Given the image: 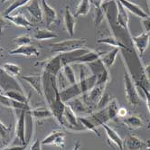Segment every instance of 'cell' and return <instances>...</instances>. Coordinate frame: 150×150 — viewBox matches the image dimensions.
I'll return each mask as SVG.
<instances>
[{
	"label": "cell",
	"instance_id": "cell-1",
	"mask_svg": "<svg viewBox=\"0 0 150 150\" xmlns=\"http://www.w3.org/2000/svg\"><path fill=\"white\" fill-rule=\"evenodd\" d=\"M86 40L85 39H69L51 44V51L53 53H65L83 48Z\"/></svg>",
	"mask_w": 150,
	"mask_h": 150
},
{
	"label": "cell",
	"instance_id": "cell-2",
	"mask_svg": "<svg viewBox=\"0 0 150 150\" xmlns=\"http://www.w3.org/2000/svg\"><path fill=\"white\" fill-rule=\"evenodd\" d=\"M124 87L127 101L131 106H137L140 103V97H139L136 83L127 69L124 71Z\"/></svg>",
	"mask_w": 150,
	"mask_h": 150
},
{
	"label": "cell",
	"instance_id": "cell-3",
	"mask_svg": "<svg viewBox=\"0 0 150 150\" xmlns=\"http://www.w3.org/2000/svg\"><path fill=\"white\" fill-rule=\"evenodd\" d=\"M61 125L70 131H73V132L86 131V128L79 121L78 117L73 113V111L68 106H66L65 110H64L63 120Z\"/></svg>",
	"mask_w": 150,
	"mask_h": 150
},
{
	"label": "cell",
	"instance_id": "cell-4",
	"mask_svg": "<svg viewBox=\"0 0 150 150\" xmlns=\"http://www.w3.org/2000/svg\"><path fill=\"white\" fill-rule=\"evenodd\" d=\"M0 89L2 92L8 91H17L25 93L22 85L15 79V77L9 75L3 69V67H0Z\"/></svg>",
	"mask_w": 150,
	"mask_h": 150
},
{
	"label": "cell",
	"instance_id": "cell-5",
	"mask_svg": "<svg viewBox=\"0 0 150 150\" xmlns=\"http://www.w3.org/2000/svg\"><path fill=\"white\" fill-rule=\"evenodd\" d=\"M30 108L26 110H19L17 114L16 124V137L21 146H27L26 141V124H25V113Z\"/></svg>",
	"mask_w": 150,
	"mask_h": 150
},
{
	"label": "cell",
	"instance_id": "cell-6",
	"mask_svg": "<svg viewBox=\"0 0 150 150\" xmlns=\"http://www.w3.org/2000/svg\"><path fill=\"white\" fill-rule=\"evenodd\" d=\"M65 104L73 111V113L77 117L89 116L93 112V109L84 102V100L81 98V97L74 98V99L69 100Z\"/></svg>",
	"mask_w": 150,
	"mask_h": 150
},
{
	"label": "cell",
	"instance_id": "cell-7",
	"mask_svg": "<svg viewBox=\"0 0 150 150\" xmlns=\"http://www.w3.org/2000/svg\"><path fill=\"white\" fill-rule=\"evenodd\" d=\"M38 64H41L42 65V71L47 72L52 75H54V76H57L58 73L62 71L63 67L62 59H61V53H57L56 55L42 62H36L35 65H38Z\"/></svg>",
	"mask_w": 150,
	"mask_h": 150
},
{
	"label": "cell",
	"instance_id": "cell-8",
	"mask_svg": "<svg viewBox=\"0 0 150 150\" xmlns=\"http://www.w3.org/2000/svg\"><path fill=\"white\" fill-rule=\"evenodd\" d=\"M105 88L106 85H95L90 91L82 94L81 98L85 103L92 108L93 106H96V104L98 103V101L102 97V95L104 94Z\"/></svg>",
	"mask_w": 150,
	"mask_h": 150
},
{
	"label": "cell",
	"instance_id": "cell-9",
	"mask_svg": "<svg viewBox=\"0 0 150 150\" xmlns=\"http://www.w3.org/2000/svg\"><path fill=\"white\" fill-rule=\"evenodd\" d=\"M82 95V91L81 89V86L79 82L77 81L76 83L69 85L66 88H64L60 91V97L62 102L66 103L69 100L74 99V98H78L81 97Z\"/></svg>",
	"mask_w": 150,
	"mask_h": 150
},
{
	"label": "cell",
	"instance_id": "cell-10",
	"mask_svg": "<svg viewBox=\"0 0 150 150\" xmlns=\"http://www.w3.org/2000/svg\"><path fill=\"white\" fill-rule=\"evenodd\" d=\"M150 42V33L143 32L140 35L132 37V42L135 46V49L138 52V56L142 57L146 50L147 49Z\"/></svg>",
	"mask_w": 150,
	"mask_h": 150
},
{
	"label": "cell",
	"instance_id": "cell-11",
	"mask_svg": "<svg viewBox=\"0 0 150 150\" xmlns=\"http://www.w3.org/2000/svg\"><path fill=\"white\" fill-rule=\"evenodd\" d=\"M10 55H21L25 57H31V56H39L40 52L37 49V47L27 45H21L17 46L16 48L9 51Z\"/></svg>",
	"mask_w": 150,
	"mask_h": 150
},
{
	"label": "cell",
	"instance_id": "cell-12",
	"mask_svg": "<svg viewBox=\"0 0 150 150\" xmlns=\"http://www.w3.org/2000/svg\"><path fill=\"white\" fill-rule=\"evenodd\" d=\"M117 1H119L128 12H130L131 14H133L134 16H136L139 18L146 19L150 16L149 14H147L146 12L144 11L142 7H140L134 2L129 1V0H117Z\"/></svg>",
	"mask_w": 150,
	"mask_h": 150
},
{
	"label": "cell",
	"instance_id": "cell-13",
	"mask_svg": "<svg viewBox=\"0 0 150 150\" xmlns=\"http://www.w3.org/2000/svg\"><path fill=\"white\" fill-rule=\"evenodd\" d=\"M90 51V49L88 48H81L78 50H75L72 52H65V53H61V59H62V65H67V64H72L75 63L76 61L82 56L83 54H85L86 52H88Z\"/></svg>",
	"mask_w": 150,
	"mask_h": 150
},
{
	"label": "cell",
	"instance_id": "cell-14",
	"mask_svg": "<svg viewBox=\"0 0 150 150\" xmlns=\"http://www.w3.org/2000/svg\"><path fill=\"white\" fill-rule=\"evenodd\" d=\"M42 4V15L45 19V24L47 27H50L52 24L55 23L57 19V13L55 9L52 7L46 0H41Z\"/></svg>",
	"mask_w": 150,
	"mask_h": 150
},
{
	"label": "cell",
	"instance_id": "cell-15",
	"mask_svg": "<svg viewBox=\"0 0 150 150\" xmlns=\"http://www.w3.org/2000/svg\"><path fill=\"white\" fill-rule=\"evenodd\" d=\"M22 79L25 81L30 86L33 88L41 97H44V91H42V75H24Z\"/></svg>",
	"mask_w": 150,
	"mask_h": 150
},
{
	"label": "cell",
	"instance_id": "cell-16",
	"mask_svg": "<svg viewBox=\"0 0 150 150\" xmlns=\"http://www.w3.org/2000/svg\"><path fill=\"white\" fill-rule=\"evenodd\" d=\"M0 104L2 106H5L6 108L12 109L14 110H26L28 108H30L29 106V102L28 103H22L16 101L15 100H12L6 96L3 95L1 92H0Z\"/></svg>",
	"mask_w": 150,
	"mask_h": 150
},
{
	"label": "cell",
	"instance_id": "cell-17",
	"mask_svg": "<svg viewBox=\"0 0 150 150\" xmlns=\"http://www.w3.org/2000/svg\"><path fill=\"white\" fill-rule=\"evenodd\" d=\"M123 142L125 147H127V150H143V148L147 146L146 142H144L134 135L127 136Z\"/></svg>",
	"mask_w": 150,
	"mask_h": 150
},
{
	"label": "cell",
	"instance_id": "cell-18",
	"mask_svg": "<svg viewBox=\"0 0 150 150\" xmlns=\"http://www.w3.org/2000/svg\"><path fill=\"white\" fill-rule=\"evenodd\" d=\"M64 28H65L68 35L72 37L74 35V31H75V25H76V17L71 13L70 7L66 6L65 12H64Z\"/></svg>",
	"mask_w": 150,
	"mask_h": 150
},
{
	"label": "cell",
	"instance_id": "cell-19",
	"mask_svg": "<svg viewBox=\"0 0 150 150\" xmlns=\"http://www.w3.org/2000/svg\"><path fill=\"white\" fill-rule=\"evenodd\" d=\"M107 52L99 51V50H90L88 52L81 56L75 62V64H88L91 62H93L100 59Z\"/></svg>",
	"mask_w": 150,
	"mask_h": 150
},
{
	"label": "cell",
	"instance_id": "cell-20",
	"mask_svg": "<svg viewBox=\"0 0 150 150\" xmlns=\"http://www.w3.org/2000/svg\"><path fill=\"white\" fill-rule=\"evenodd\" d=\"M4 17L9 21L10 23L14 24L16 26L23 27V28H30L32 27V23L27 19V17L22 13H17L16 15H8L4 16Z\"/></svg>",
	"mask_w": 150,
	"mask_h": 150
},
{
	"label": "cell",
	"instance_id": "cell-21",
	"mask_svg": "<svg viewBox=\"0 0 150 150\" xmlns=\"http://www.w3.org/2000/svg\"><path fill=\"white\" fill-rule=\"evenodd\" d=\"M101 126L104 128L107 136H108V137H109V141L114 143L117 146L119 150H123L124 142L122 140V138L120 137V136L117 134L112 127H109L108 125H107V123H104Z\"/></svg>",
	"mask_w": 150,
	"mask_h": 150
},
{
	"label": "cell",
	"instance_id": "cell-22",
	"mask_svg": "<svg viewBox=\"0 0 150 150\" xmlns=\"http://www.w3.org/2000/svg\"><path fill=\"white\" fill-rule=\"evenodd\" d=\"M25 9L28 11V13L34 17L36 21H41L44 18L42 15V9L39 4V0H31L30 4L25 6Z\"/></svg>",
	"mask_w": 150,
	"mask_h": 150
},
{
	"label": "cell",
	"instance_id": "cell-23",
	"mask_svg": "<svg viewBox=\"0 0 150 150\" xmlns=\"http://www.w3.org/2000/svg\"><path fill=\"white\" fill-rule=\"evenodd\" d=\"M120 48H112L110 51L107 52L105 54L100 58L105 64V66L108 68L109 70L113 66V64L116 62V58L120 52Z\"/></svg>",
	"mask_w": 150,
	"mask_h": 150
},
{
	"label": "cell",
	"instance_id": "cell-24",
	"mask_svg": "<svg viewBox=\"0 0 150 150\" xmlns=\"http://www.w3.org/2000/svg\"><path fill=\"white\" fill-rule=\"evenodd\" d=\"M31 114L33 116L34 119L37 120H46L49 117H53L52 110L49 108H45V107H40V108H35L31 110Z\"/></svg>",
	"mask_w": 150,
	"mask_h": 150
},
{
	"label": "cell",
	"instance_id": "cell-25",
	"mask_svg": "<svg viewBox=\"0 0 150 150\" xmlns=\"http://www.w3.org/2000/svg\"><path fill=\"white\" fill-rule=\"evenodd\" d=\"M57 36H58V35L55 33V32H52V31L46 29V28L37 29L34 34V38L35 40H38V41L50 40V39L56 38Z\"/></svg>",
	"mask_w": 150,
	"mask_h": 150
},
{
	"label": "cell",
	"instance_id": "cell-26",
	"mask_svg": "<svg viewBox=\"0 0 150 150\" xmlns=\"http://www.w3.org/2000/svg\"><path fill=\"white\" fill-rule=\"evenodd\" d=\"M98 44H104V45H108L112 46L113 48H120V49H125L127 47L129 46H126L124 45L122 42H120L119 40H117L114 35H110V36H106L104 38L99 39L97 40Z\"/></svg>",
	"mask_w": 150,
	"mask_h": 150
},
{
	"label": "cell",
	"instance_id": "cell-27",
	"mask_svg": "<svg viewBox=\"0 0 150 150\" xmlns=\"http://www.w3.org/2000/svg\"><path fill=\"white\" fill-rule=\"evenodd\" d=\"M62 73L63 74L64 78L66 79V81H68L69 85L74 84L77 82V79H76V75H75V72L71 67V64H67V65H64L62 69Z\"/></svg>",
	"mask_w": 150,
	"mask_h": 150
},
{
	"label": "cell",
	"instance_id": "cell-28",
	"mask_svg": "<svg viewBox=\"0 0 150 150\" xmlns=\"http://www.w3.org/2000/svg\"><path fill=\"white\" fill-rule=\"evenodd\" d=\"M3 95L6 96V97L15 100L16 101L22 102V103H28L29 102V98L26 97L25 93H22L17 91H4L1 92Z\"/></svg>",
	"mask_w": 150,
	"mask_h": 150
},
{
	"label": "cell",
	"instance_id": "cell-29",
	"mask_svg": "<svg viewBox=\"0 0 150 150\" xmlns=\"http://www.w3.org/2000/svg\"><path fill=\"white\" fill-rule=\"evenodd\" d=\"M91 10V1L90 0H81L80 4L77 6L76 11L74 13L75 17L87 16Z\"/></svg>",
	"mask_w": 150,
	"mask_h": 150
},
{
	"label": "cell",
	"instance_id": "cell-30",
	"mask_svg": "<svg viewBox=\"0 0 150 150\" xmlns=\"http://www.w3.org/2000/svg\"><path fill=\"white\" fill-rule=\"evenodd\" d=\"M124 124H126L131 129H136V128L141 127L143 126V121L140 117L137 116H128L124 117L123 120Z\"/></svg>",
	"mask_w": 150,
	"mask_h": 150
},
{
	"label": "cell",
	"instance_id": "cell-31",
	"mask_svg": "<svg viewBox=\"0 0 150 150\" xmlns=\"http://www.w3.org/2000/svg\"><path fill=\"white\" fill-rule=\"evenodd\" d=\"M2 67L9 75H11L12 77L19 76L21 73V71H22V68H21L19 65L12 63V62H6L3 64Z\"/></svg>",
	"mask_w": 150,
	"mask_h": 150
},
{
	"label": "cell",
	"instance_id": "cell-32",
	"mask_svg": "<svg viewBox=\"0 0 150 150\" xmlns=\"http://www.w3.org/2000/svg\"><path fill=\"white\" fill-rule=\"evenodd\" d=\"M78 119H79V121L84 126L85 128H86V130H90V131L93 132L95 135H97V137H100V132H99L98 129H97V127H96L88 120V117H87L86 116L78 117Z\"/></svg>",
	"mask_w": 150,
	"mask_h": 150
},
{
	"label": "cell",
	"instance_id": "cell-33",
	"mask_svg": "<svg viewBox=\"0 0 150 150\" xmlns=\"http://www.w3.org/2000/svg\"><path fill=\"white\" fill-rule=\"evenodd\" d=\"M30 1H31V0H15V1L6 8V10L5 11V15L4 16L10 15L13 11L16 10L17 8H19L21 6H26L27 3H29Z\"/></svg>",
	"mask_w": 150,
	"mask_h": 150
},
{
	"label": "cell",
	"instance_id": "cell-34",
	"mask_svg": "<svg viewBox=\"0 0 150 150\" xmlns=\"http://www.w3.org/2000/svg\"><path fill=\"white\" fill-rule=\"evenodd\" d=\"M62 134H63V132L62 130H53L52 133H50L45 138H44L42 140V145H53V143H54V141L56 140V138L61 136Z\"/></svg>",
	"mask_w": 150,
	"mask_h": 150
},
{
	"label": "cell",
	"instance_id": "cell-35",
	"mask_svg": "<svg viewBox=\"0 0 150 150\" xmlns=\"http://www.w3.org/2000/svg\"><path fill=\"white\" fill-rule=\"evenodd\" d=\"M111 97L110 95L108 94V93H104L102 95V97L100 98V100L98 101V103L96 104L95 106V110H101V109H104L106 108L107 106L110 104V102L111 101Z\"/></svg>",
	"mask_w": 150,
	"mask_h": 150
},
{
	"label": "cell",
	"instance_id": "cell-36",
	"mask_svg": "<svg viewBox=\"0 0 150 150\" xmlns=\"http://www.w3.org/2000/svg\"><path fill=\"white\" fill-rule=\"evenodd\" d=\"M13 42L17 45V46H21V45H31L32 42V39L29 35H23L17 36L16 38H14Z\"/></svg>",
	"mask_w": 150,
	"mask_h": 150
},
{
	"label": "cell",
	"instance_id": "cell-37",
	"mask_svg": "<svg viewBox=\"0 0 150 150\" xmlns=\"http://www.w3.org/2000/svg\"><path fill=\"white\" fill-rule=\"evenodd\" d=\"M10 131H11V127H7L2 121H0V137L6 140L9 138Z\"/></svg>",
	"mask_w": 150,
	"mask_h": 150
},
{
	"label": "cell",
	"instance_id": "cell-38",
	"mask_svg": "<svg viewBox=\"0 0 150 150\" xmlns=\"http://www.w3.org/2000/svg\"><path fill=\"white\" fill-rule=\"evenodd\" d=\"M105 15H104V12L103 10H97L95 9V15H94V23H95V25L96 26H99L101 23L102 21L104 20V17Z\"/></svg>",
	"mask_w": 150,
	"mask_h": 150
},
{
	"label": "cell",
	"instance_id": "cell-39",
	"mask_svg": "<svg viewBox=\"0 0 150 150\" xmlns=\"http://www.w3.org/2000/svg\"><path fill=\"white\" fill-rule=\"evenodd\" d=\"M137 86V85H136ZM137 90L138 89H140V91L143 92V94H144V97L146 98V107H147V109H148V111H149V113H150V93L148 92V91H147V89L146 88H145L144 86H137Z\"/></svg>",
	"mask_w": 150,
	"mask_h": 150
},
{
	"label": "cell",
	"instance_id": "cell-40",
	"mask_svg": "<svg viewBox=\"0 0 150 150\" xmlns=\"http://www.w3.org/2000/svg\"><path fill=\"white\" fill-rule=\"evenodd\" d=\"M9 26V21H7L4 16H0V36L2 35L3 31Z\"/></svg>",
	"mask_w": 150,
	"mask_h": 150
},
{
	"label": "cell",
	"instance_id": "cell-41",
	"mask_svg": "<svg viewBox=\"0 0 150 150\" xmlns=\"http://www.w3.org/2000/svg\"><path fill=\"white\" fill-rule=\"evenodd\" d=\"M65 134H62L61 136H59L56 140L54 141V143H53L52 146H58V147H63L64 146V143H65Z\"/></svg>",
	"mask_w": 150,
	"mask_h": 150
},
{
	"label": "cell",
	"instance_id": "cell-42",
	"mask_svg": "<svg viewBox=\"0 0 150 150\" xmlns=\"http://www.w3.org/2000/svg\"><path fill=\"white\" fill-rule=\"evenodd\" d=\"M91 4H92L97 10H101L102 9V5L104 4V0H90Z\"/></svg>",
	"mask_w": 150,
	"mask_h": 150
},
{
	"label": "cell",
	"instance_id": "cell-43",
	"mask_svg": "<svg viewBox=\"0 0 150 150\" xmlns=\"http://www.w3.org/2000/svg\"><path fill=\"white\" fill-rule=\"evenodd\" d=\"M42 140L39 138L35 139V141L30 146V150H42Z\"/></svg>",
	"mask_w": 150,
	"mask_h": 150
},
{
	"label": "cell",
	"instance_id": "cell-44",
	"mask_svg": "<svg viewBox=\"0 0 150 150\" xmlns=\"http://www.w3.org/2000/svg\"><path fill=\"white\" fill-rule=\"evenodd\" d=\"M27 146H7L6 148H3L1 150H25Z\"/></svg>",
	"mask_w": 150,
	"mask_h": 150
},
{
	"label": "cell",
	"instance_id": "cell-45",
	"mask_svg": "<svg viewBox=\"0 0 150 150\" xmlns=\"http://www.w3.org/2000/svg\"><path fill=\"white\" fill-rule=\"evenodd\" d=\"M142 23H143L145 32H148V33H150V16L146 19H143Z\"/></svg>",
	"mask_w": 150,
	"mask_h": 150
},
{
	"label": "cell",
	"instance_id": "cell-46",
	"mask_svg": "<svg viewBox=\"0 0 150 150\" xmlns=\"http://www.w3.org/2000/svg\"><path fill=\"white\" fill-rule=\"evenodd\" d=\"M127 115V110L126 108H123V107H121V108H119V110H117V117H122V119H124V117H126Z\"/></svg>",
	"mask_w": 150,
	"mask_h": 150
},
{
	"label": "cell",
	"instance_id": "cell-47",
	"mask_svg": "<svg viewBox=\"0 0 150 150\" xmlns=\"http://www.w3.org/2000/svg\"><path fill=\"white\" fill-rule=\"evenodd\" d=\"M144 71H145V75H146L147 81L150 83V63H148L147 65H146L144 67Z\"/></svg>",
	"mask_w": 150,
	"mask_h": 150
},
{
	"label": "cell",
	"instance_id": "cell-48",
	"mask_svg": "<svg viewBox=\"0 0 150 150\" xmlns=\"http://www.w3.org/2000/svg\"><path fill=\"white\" fill-rule=\"evenodd\" d=\"M80 147H81V142L80 141H77L76 143H75L73 148L71 150H80Z\"/></svg>",
	"mask_w": 150,
	"mask_h": 150
},
{
	"label": "cell",
	"instance_id": "cell-49",
	"mask_svg": "<svg viewBox=\"0 0 150 150\" xmlns=\"http://www.w3.org/2000/svg\"><path fill=\"white\" fill-rule=\"evenodd\" d=\"M109 145H110V148H111L112 150H119V149H117V148H116V147H115V146H113L110 141H109Z\"/></svg>",
	"mask_w": 150,
	"mask_h": 150
},
{
	"label": "cell",
	"instance_id": "cell-50",
	"mask_svg": "<svg viewBox=\"0 0 150 150\" xmlns=\"http://www.w3.org/2000/svg\"><path fill=\"white\" fill-rule=\"evenodd\" d=\"M146 149H147V150H150V141H149V142H148V144H147Z\"/></svg>",
	"mask_w": 150,
	"mask_h": 150
},
{
	"label": "cell",
	"instance_id": "cell-51",
	"mask_svg": "<svg viewBox=\"0 0 150 150\" xmlns=\"http://www.w3.org/2000/svg\"><path fill=\"white\" fill-rule=\"evenodd\" d=\"M0 52H4V49H3V47L1 46V42H0Z\"/></svg>",
	"mask_w": 150,
	"mask_h": 150
},
{
	"label": "cell",
	"instance_id": "cell-52",
	"mask_svg": "<svg viewBox=\"0 0 150 150\" xmlns=\"http://www.w3.org/2000/svg\"><path fill=\"white\" fill-rule=\"evenodd\" d=\"M147 3H148V8L150 10V0H147Z\"/></svg>",
	"mask_w": 150,
	"mask_h": 150
},
{
	"label": "cell",
	"instance_id": "cell-53",
	"mask_svg": "<svg viewBox=\"0 0 150 150\" xmlns=\"http://www.w3.org/2000/svg\"><path fill=\"white\" fill-rule=\"evenodd\" d=\"M7 0H1V3H5V2H6Z\"/></svg>",
	"mask_w": 150,
	"mask_h": 150
},
{
	"label": "cell",
	"instance_id": "cell-54",
	"mask_svg": "<svg viewBox=\"0 0 150 150\" xmlns=\"http://www.w3.org/2000/svg\"><path fill=\"white\" fill-rule=\"evenodd\" d=\"M147 91H148V92H149V93H150V88H149V89H148V90H147Z\"/></svg>",
	"mask_w": 150,
	"mask_h": 150
}]
</instances>
